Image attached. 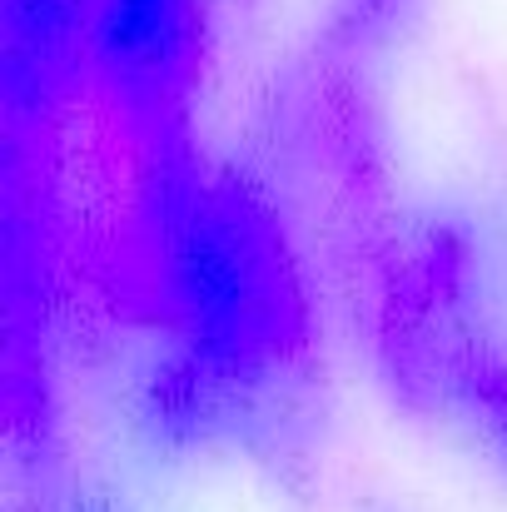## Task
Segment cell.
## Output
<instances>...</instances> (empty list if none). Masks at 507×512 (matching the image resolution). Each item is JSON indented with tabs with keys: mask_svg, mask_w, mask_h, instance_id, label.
Returning <instances> with one entry per match:
<instances>
[{
	"mask_svg": "<svg viewBox=\"0 0 507 512\" xmlns=\"http://www.w3.org/2000/svg\"><path fill=\"white\" fill-rule=\"evenodd\" d=\"M169 289L194 324L239 343L254 339L274 309V274L259 239L214 199H199L179 214L169 234Z\"/></svg>",
	"mask_w": 507,
	"mask_h": 512,
	"instance_id": "1",
	"label": "cell"
},
{
	"mask_svg": "<svg viewBox=\"0 0 507 512\" xmlns=\"http://www.w3.org/2000/svg\"><path fill=\"white\" fill-rule=\"evenodd\" d=\"M85 50L130 110H165L199 55V0H90Z\"/></svg>",
	"mask_w": 507,
	"mask_h": 512,
	"instance_id": "2",
	"label": "cell"
}]
</instances>
